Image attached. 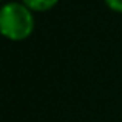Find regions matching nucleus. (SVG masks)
<instances>
[{"instance_id":"1","label":"nucleus","mask_w":122,"mask_h":122,"mask_svg":"<svg viewBox=\"0 0 122 122\" xmlns=\"http://www.w3.org/2000/svg\"><path fill=\"white\" fill-rule=\"evenodd\" d=\"M34 14L22 2L5 3L0 9V31L12 42L26 40L34 33Z\"/></svg>"},{"instance_id":"2","label":"nucleus","mask_w":122,"mask_h":122,"mask_svg":"<svg viewBox=\"0 0 122 122\" xmlns=\"http://www.w3.org/2000/svg\"><path fill=\"white\" fill-rule=\"evenodd\" d=\"M22 3L33 12H45L53 9L59 3V0H22Z\"/></svg>"},{"instance_id":"3","label":"nucleus","mask_w":122,"mask_h":122,"mask_svg":"<svg viewBox=\"0 0 122 122\" xmlns=\"http://www.w3.org/2000/svg\"><path fill=\"white\" fill-rule=\"evenodd\" d=\"M104 2L111 11L117 12V14H122V0H104Z\"/></svg>"}]
</instances>
